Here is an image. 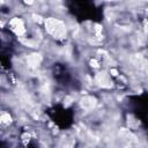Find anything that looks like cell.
I'll return each instance as SVG.
<instances>
[{
  "mask_svg": "<svg viewBox=\"0 0 148 148\" xmlns=\"http://www.w3.org/2000/svg\"><path fill=\"white\" fill-rule=\"evenodd\" d=\"M45 27H46L47 32L52 35L54 38L61 39L66 37V27L61 21L50 17L45 21Z\"/></svg>",
  "mask_w": 148,
  "mask_h": 148,
  "instance_id": "obj_1",
  "label": "cell"
},
{
  "mask_svg": "<svg viewBox=\"0 0 148 148\" xmlns=\"http://www.w3.org/2000/svg\"><path fill=\"white\" fill-rule=\"evenodd\" d=\"M9 25H10V29H12L17 36H22V35L25 32L24 24H23V22H22L21 18H17V17L12 18L10 22H9Z\"/></svg>",
  "mask_w": 148,
  "mask_h": 148,
  "instance_id": "obj_2",
  "label": "cell"
},
{
  "mask_svg": "<svg viewBox=\"0 0 148 148\" xmlns=\"http://www.w3.org/2000/svg\"><path fill=\"white\" fill-rule=\"evenodd\" d=\"M40 60H42V57H40L39 54H36V53L30 54V56L28 57V59H27L28 65H29L30 67H37V66L39 65Z\"/></svg>",
  "mask_w": 148,
  "mask_h": 148,
  "instance_id": "obj_3",
  "label": "cell"
},
{
  "mask_svg": "<svg viewBox=\"0 0 148 148\" xmlns=\"http://www.w3.org/2000/svg\"><path fill=\"white\" fill-rule=\"evenodd\" d=\"M81 106L84 109H92L95 106V99L92 97H86L81 101Z\"/></svg>",
  "mask_w": 148,
  "mask_h": 148,
  "instance_id": "obj_4",
  "label": "cell"
},
{
  "mask_svg": "<svg viewBox=\"0 0 148 148\" xmlns=\"http://www.w3.org/2000/svg\"><path fill=\"white\" fill-rule=\"evenodd\" d=\"M96 80H97V82L101 84V86H103V87H106V84L105 83H109V84H112V83H110L109 81H108V75L103 72V73H99L97 76H96Z\"/></svg>",
  "mask_w": 148,
  "mask_h": 148,
  "instance_id": "obj_5",
  "label": "cell"
},
{
  "mask_svg": "<svg viewBox=\"0 0 148 148\" xmlns=\"http://www.w3.org/2000/svg\"><path fill=\"white\" fill-rule=\"evenodd\" d=\"M1 121L3 124H9L12 121V118H10V116L8 113H2L1 114Z\"/></svg>",
  "mask_w": 148,
  "mask_h": 148,
  "instance_id": "obj_6",
  "label": "cell"
},
{
  "mask_svg": "<svg viewBox=\"0 0 148 148\" xmlns=\"http://www.w3.org/2000/svg\"><path fill=\"white\" fill-rule=\"evenodd\" d=\"M90 65L92 66V67H98V62L95 60V59H92V60H90Z\"/></svg>",
  "mask_w": 148,
  "mask_h": 148,
  "instance_id": "obj_7",
  "label": "cell"
},
{
  "mask_svg": "<svg viewBox=\"0 0 148 148\" xmlns=\"http://www.w3.org/2000/svg\"><path fill=\"white\" fill-rule=\"evenodd\" d=\"M34 18H35V21H37V22H42V17L38 16V15H34Z\"/></svg>",
  "mask_w": 148,
  "mask_h": 148,
  "instance_id": "obj_8",
  "label": "cell"
},
{
  "mask_svg": "<svg viewBox=\"0 0 148 148\" xmlns=\"http://www.w3.org/2000/svg\"><path fill=\"white\" fill-rule=\"evenodd\" d=\"M110 73H111L113 76H117V75H118V72H117L116 69H111V71H110Z\"/></svg>",
  "mask_w": 148,
  "mask_h": 148,
  "instance_id": "obj_9",
  "label": "cell"
},
{
  "mask_svg": "<svg viewBox=\"0 0 148 148\" xmlns=\"http://www.w3.org/2000/svg\"><path fill=\"white\" fill-rule=\"evenodd\" d=\"M25 3H28V5H31L32 2H34V0H23Z\"/></svg>",
  "mask_w": 148,
  "mask_h": 148,
  "instance_id": "obj_10",
  "label": "cell"
},
{
  "mask_svg": "<svg viewBox=\"0 0 148 148\" xmlns=\"http://www.w3.org/2000/svg\"><path fill=\"white\" fill-rule=\"evenodd\" d=\"M146 28H147V32H148V24H147V27H146Z\"/></svg>",
  "mask_w": 148,
  "mask_h": 148,
  "instance_id": "obj_11",
  "label": "cell"
}]
</instances>
